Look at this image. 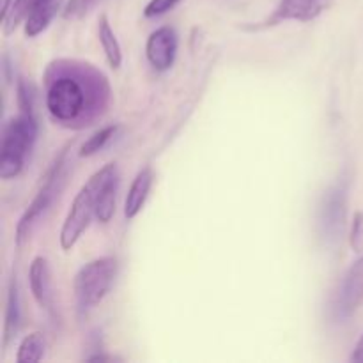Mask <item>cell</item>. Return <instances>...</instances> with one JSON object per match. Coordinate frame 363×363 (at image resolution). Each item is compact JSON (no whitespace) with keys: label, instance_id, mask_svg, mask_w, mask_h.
<instances>
[{"label":"cell","instance_id":"1","mask_svg":"<svg viewBox=\"0 0 363 363\" xmlns=\"http://www.w3.org/2000/svg\"><path fill=\"white\" fill-rule=\"evenodd\" d=\"M45 85L50 117L69 130L92 126L105 116L112 99L105 74L82 60H53L45 73Z\"/></svg>","mask_w":363,"mask_h":363},{"label":"cell","instance_id":"2","mask_svg":"<svg viewBox=\"0 0 363 363\" xmlns=\"http://www.w3.org/2000/svg\"><path fill=\"white\" fill-rule=\"evenodd\" d=\"M38 123L30 113H20L6 124L0 145V177L13 179L23 172L25 162L38 140Z\"/></svg>","mask_w":363,"mask_h":363},{"label":"cell","instance_id":"3","mask_svg":"<svg viewBox=\"0 0 363 363\" xmlns=\"http://www.w3.org/2000/svg\"><path fill=\"white\" fill-rule=\"evenodd\" d=\"M117 277V259L101 257L87 262L74 277V296L82 311L96 307L110 293Z\"/></svg>","mask_w":363,"mask_h":363},{"label":"cell","instance_id":"4","mask_svg":"<svg viewBox=\"0 0 363 363\" xmlns=\"http://www.w3.org/2000/svg\"><path fill=\"white\" fill-rule=\"evenodd\" d=\"M64 170H66V152L59 156L55 162L52 163L50 170L46 172L45 179H43L41 188L35 194V197L32 199V202L28 204V208L25 209V213L21 215L20 222L16 225V245L21 247L25 241L30 238L32 230L38 225L39 220L46 215V211L50 209L52 202L55 201V197L59 195V191L62 190L64 184Z\"/></svg>","mask_w":363,"mask_h":363},{"label":"cell","instance_id":"5","mask_svg":"<svg viewBox=\"0 0 363 363\" xmlns=\"http://www.w3.org/2000/svg\"><path fill=\"white\" fill-rule=\"evenodd\" d=\"M92 216H96V206H94V195H92L91 188L85 184L74 197L73 204H71L69 213H67L64 225L60 229V248L62 250H71L80 240L84 230L87 229L91 223Z\"/></svg>","mask_w":363,"mask_h":363},{"label":"cell","instance_id":"6","mask_svg":"<svg viewBox=\"0 0 363 363\" xmlns=\"http://www.w3.org/2000/svg\"><path fill=\"white\" fill-rule=\"evenodd\" d=\"M87 186L94 195L96 218L101 223L110 222L116 213L117 191H119V169L116 163H108L92 174L91 179L87 181Z\"/></svg>","mask_w":363,"mask_h":363},{"label":"cell","instance_id":"7","mask_svg":"<svg viewBox=\"0 0 363 363\" xmlns=\"http://www.w3.org/2000/svg\"><path fill=\"white\" fill-rule=\"evenodd\" d=\"M346 188L342 184L330 188L319 209V225L326 240H339L346 220Z\"/></svg>","mask_w":363,"mask_h":363},{"label":"cell","instance_id":"8","mask_svg":"<svg viewBox=\"0 0 363 363\" xmlns=\"http://www.w3.org/2000/svg\"><path fill=\"white\" fill-rule=\"evenodd\" d=\"M363 303V255L358 257L344 275L337 296V315L347 319L360 308Z\"/></svg>","mask_w":363,"mask_h":363},{"label":"cell","instance_id":"9","mask_svg":"<svg viewBox=\"0 0 363 363\" xmlns=\"http://www.w3.org/2000/svg\"><path fill=\"white\" fill-rule=\"evenodd\" d=\"M145 55L156 71H169L177 55V34L172 27H160L149 35Z\"/></svg>","mask_w":363,"mask_h":363},{"label":"cell","instance_id":"10","mask_svg":"<svg viewBox=\"0 0 363 363\" xmlns=\"http://www.w3.org/2000/svg\"><path fill=\"white\" fill-rule=\"evenodd\" d=\"M325 7V0H280L279 7L266 25H277L284 20L311 21Z\"/></svg>","mask_w":363,"mask_h":363},{"label":"cell","instance_id":"11","mask_svg":"<svg viewBox=\"0 0 363 363\" xmlns=\"http://www.w3.org/2000/svg\"><path fill=\"white\" fill-rule=\"evenodd\" d=\"M28 284H30V293L41 307L50 308L52 303V273H50L48 259L38 255L32 261L28 269Z\"/></svg>","mask_w":363,"mask_h":363},{"label":"cell","instance_id":"12","mask_svg":"<svg viewBox=\"0 0 363 363\" xmlns=\"http://www.w3.org/2000/svg\"><path fill=\"white\" fill-rule=\"evenodd\" d=\"M152 181H155V174L149 167H145L137 174L130 190H128L126 202H124V215H126L128 220H133L142 211L145 201H147L149 191H151Z\"/></svg>","mask_w":363,"mask_h":363},{"label":"cell","instance_id":"13","mask_svg":"<svg viewBox=\"0 0 363 363\" xmlns=\"http://www.w3.org/2000/svg\"><path fill=\"white\" fill-rule=\"evenodd\" d=\"M64 0H38L25 20V35L35 38L48 28L53 18L62 7Z\"/></svg>","mask_w":363,"mask_h":363},{"label":"cell","instance_id":"14","mask_svg":"<svg viewBox=\"0 0 363 363\" xmlns=\"http://www.w3.org/2000/svg\"><path fill=\"white\" fill-rule=\"evenodd\" d=\"M20 294H18L16 279L9 280V289H7V307H6V323H4V347L11 342L20 328Z\"/></svg>","mask_w":363,"mask_h":363},{"label":"cell","instance_id":"15","mask_svg":"<svg viewBox=\"0 0 363 363\" xmlns=\"http://www.w3.org/2000/svg\"><path fill=\"white\" fill-rule=\"evenodd\" d=\"M98 38L99 43H101V48L103 52H105V57L106 60H108L110 67H113V69L121 67V64H123V52H121V45L116 38V32L112 30V27H110L108 23V18H106L105 14L99 18Z\"/></svg>","mask_w":363,"mask_h":363},{"label":"cell","instance_id":"16","mask_svg":"<svg viewBox=\"0 0 363 363\" xmlns=\"http://www.w3.org/2000/svg\"><path fill=\"white\" fill-rule=\"evenodd\" d=\"M46 350V340L41 332H34L25 337L18 346L16 362L18 363H35L43 360Z\"/></svg>","mask_w":363,"mask_h":363},{"label":"cell","instance_id":"17","mask_svg":"<svg viewBox=\"0 0 363 363\" xmlns=\"http://www.w3.org/2000/svg\"><path fill=\"white\" fill-rule=\"evenodd\" d=\"M35 2H38V0H13L9 11L2 16L4 34H13V32L16 30L18 25H20L21 21L27 20L28 13H30V9L34 7Z\"/></svg>","mask_w":363,"mask_h":363},{"label":"cell","instance_id":"18","mask_svg":"<svg viewBox=\"0 0 363 363\" xmlns=\"http://www.w3.org/2000/svg\"><path fill=\"white\" fill-rule=\"evenodd\" d=\"M119 131V126L117 124H110V126L101 128L99 131H96L92 137H89L87 142H84V145L80 147V156H92L98 151H101L113 137Z\"/></svg>","mask_w":363,"mask_h":363},{"label":"cell","instance_id":"19","mask_svg":"<svg viewBox=\"0 0 363 363\" xmlns=\"http://www.w3.org/2000/svg\"><path fill=\"white\" fill-rule=\"evenodd\" d=\"M16 99H18V108L21 113H30L34 116V101H35V91L34 85L25 78H18L16 84Z\"/></svg>","mask_w":363,"mask_h":363},{"label":"cell","instance_id":"20","mask_svg":"<svg viewBox=\"0 0 363 363\" xmlns=\"http://www.w3.org/2000/svg\"><path fill=\"white\" fill-rule=\"evenodd\" d=\"M350 243L357 254L363 252V211H357L353 216V223H351L350 233Z\"/></svg>","mask_w":363,"mask_h":363},{"label":"cell","instance_id":"21","mask_svg":"<svg viewBox=\"0 0 363 363\" xmlns=\"http://www.w3.org/2000/svg\"><path fill=\"white\" fill-rule=\"evenodd\" d=\"M96 2H98V0H67L66 9H64V16L82 18L96 6Z\"/></svg>","mask_w":363,"mask_h":363},{"label":"cell","instance_id":"22","mask_svg":"<svg viewBox=\"0 0 363 363\" xmlns=\"http://www.w3.org/2000/svg\"><path fill=\"white\" fill-rule=\"evenodd\" d=\"M181 0H151V2L145 6L144 9V16L145 18H156V16H162V14L169 13L170 9L179 4Z\"/></svg>","mask_w":363,"mask_h":363},{"label":"cell","instance_id":"23","mask_svg":"<svg viewBox=\"0 0 363 363\" xmlns=\"http://www.w3.org/2000/svg\"><path fill=\"white\" fill-rule=\"evenodd\" d=\"M351 362L363 363V335L360 337V340L357 342V346H354L353 354H351Z\"/></svg>","mask_w":363,"mask_h":363},{"label":"cell","instance_id":"24","mask_svg":"<svg viewBox=\"0 0 363 363\" xmlns=\"http://www.w3.org/2000/svg\"><path fill=\"white\" fill-rule=\"evenodd\" d=\"M11 4H13V0H2V16L7 13V11H9Z\"/></svg>","mask_w":363,"mask_h":363}]
</instances>
